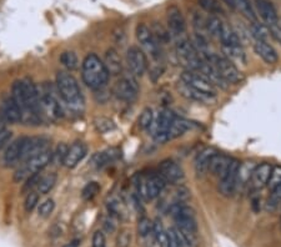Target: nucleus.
Returning a JSON list of instances; mask_svg holds the SVG:
<instances>
[{
  "instance_id": "nucleus-17",
  "label": "nucleus",
  "mask_w": 281,
  "mask_h": 247,
  "mask_svg": "<svg viewBox=\"0 0 281 247\" xmlns=\"http://www.w3.org/2000/svg\"><path fill=\"white\" fill-rule=\"evenodd\" d=\"M272 166L267 162L255 166V169L253 171V175L250 179V186L253 190H261L263 187L267 185V181H269L270 175H271Z\"/></svg>"
},
{
  "instance_id": "nucleus-53",
  "label": "nucleus",
  "mask_w": 281,
  "mask_h": 247,
  "mask_svg": "<svg viewBox=\"0 0 281 247\" xmlns=\"http://www.w3.org/2000/svg\"><path fill=\"white\" fill-rule=\"evenodd\" d=\"M12 137V131L7 127H2L0 129V149H3L5 146V144L10 140Z\"/></svg>"
},
{
  "instance_id": "nucleus-50",
  "label": "nucleus",
  "mask_w": 281,
  "mask_h": 247,
  "mask_svg": "<svg viewBox=\"0 0 281 247\" xmlns=\"http://www.w3.org/2000/svg\"><path fill=\"white\" fill-rule=\"evenodd\" d=\"M131 241V233L128 230H123L116 238V247H129Z\"/></svg>"
},
{
  "instance_id": "nucleus-13",
  "label": "nucleus",
  "mask_w": 281,
  "mask_h": 247,
  "mask_svg": "<svg viewBox=\"0 0 281 247\" xmlns=\"http://www.w3.org/2000/svg\"><path fill=\"white\" fill-rule=\"evenodd\" d=\"M126 62L135 77H143L148 70V58L144 50L137 47H130L126 51Z\"/></svg>"
},
{
  "instance_id": "nucleus-42",
  "label": "nucleus",
  "mask_w": 281,
  "mask_h": 247,
  "mask_svg": "<svg viewBox=\"0 0 281 247\" xmlns=\"http://www.w3.org/2000/svg\"><path fill=\"white\" fill-rule=\"evenodd\" d=\"M154 121V114L150 108H147L143 110V113L139 116V127L143 130L150 129Z\"/></svg>"
},
{
  "instance_id": "nucleus-22",
  "label": "nucleus",
  "mask_w": 281,
  "mask_h": 247,
  "mask_svg": "<svg viewBox=\"0 0 281 247\" xmlns=\"http://www.w3.org/2000/svg\"><path fill=\"white\" fill-rule=\"evenodd\" d=\"M232 161L231 157H229L228 155H224V154H215L214 156H213V159L210 160V164H209V169L207 171H210V173H212L213 176H216V178L220 179L221 176L225 173V171L228 170L229 165H230V162Z\"/></svg>"
},
{
  "instance_id": "nucleus-14",
  "label": "nucleus",
  "mask_w": 281,
  "mask_h": 247,
  "mask_svg": "<svg viewBox=\"0 0 281 247\" xmlns=\"http://www.w3.org/2000/svg\"><path fill=\"white\" fill-rule=\"evenodd\" d=\"M159 175L163 178V180L166 184H179L184 180V170L182 169L178 162L172 161V160H164L163 162H160L159 165Z\"/></svg>"
},
{
  "instance_id": "nucleus-52",
  "label": "nucleus",
  "mask_w": 281,
  "mask_h": 247,
  "mask_svg": "<svg viewBox=\"0 0 281 247\" xmlns=\"http://www.w3.org/2000/svg\"><path fill=\"white\" fill-rule=\"evenodd\" d=\"M91 247H107V240H105L104 232L95 231L93 235V243H91Z\"/></svg>"
},
{
  "instance_id": "nucleus-56",
  "label": "nucleus",
  "mask_w": 281,
  "mask_h": 247,
  "mask_svg": "<svg viewBox=\"0 0 281 247\" xmlns=\"http://www.w3.org/2000/svg\"><path fill=\"white\" fill-rule=\"evenodd\" d=\"M64 247H79V240L72 241V242L67 243V245H65Z\"/></svg>"
},
{
  "instance_id": "nucleus-41",
  "label": "nucleus",
  "mask_w": 281,
  "mask_h": 247,
  "mask_svg": "<svg viewBox=\"0 0 281 247\" xmlns=\"http://www.w3.org/2000/svg\"><path fill=\"white\" fill-rule=\"evenodd\" d=\"M137 232H139V236L143 238L149 237L153 232V224L148 217L143 216L142 219L139 220V224H137Z\"/></svg>"
},
{
  "instance_id": "nucleus-18",
  "label": "nucleus",
  "mask_w": 281,
  "mask_h": 247,
  "mask_svg": "<svg viewBox=\"0 0 281 247\" xmlns=\"http://www.w3.org/2000/svg\"><path fill=\"white\" fill-rule=\"evenodd\" d=\"M25 137H18L17 140L13 141L9 148L5 151L3 161L7 167H13L18 165L21 160V154H23V146Z\"/></svg>"
},
{
  "instance_id": "nucleus-6",
  "label": "nucleus",
  "mask_w": 281,
  "mask_h": 247,
  "mask_svg": "<svg viewBox=\"0 0 281 247\" xmlns=\"http://www.w3.org/2000/svg\"><path fill=\"white\" fill-rule=\"evenodd\" d=\"M136 186L140 197L144 200H154L163 194L166 183L158 172H150L142 176Z\"/></svg>"
},
{
  "instance_id": "nucleus-9",
  "label": "nucleus",
  "mask_w": 281,
  "mask_h": 247,
  "mask_svg": "<svg viewBox=\"0 0 281 247\" xmlns=\"http://www.w3.org/2000/svg\"><path fill=\"white\" fill-rule=\"evenodd\" d=\"M136 38L143 49L154 59L160 60L161 59V45L159 44L156 38L154 37L153 31L145 24H139L136 26Z\"/></svg>"
},
{
  "instance_id": "nucleus-23",
  "label": "nucleus",
  "mask_w": 281,
  "mask_h": 247,
  "mask_svg": "<svg viewBox=\"0 0 281 247\" xmlns=\"http://www.w3.org/2000/svg\"><path fill=\"white\" fill-rule=\"evenodd\" d=\"M219 40L223 44V48L241 47V39H240L239 34L226 23H223V28H221L220 35H219Z\"/></svg>"
},
{
  "instance_id": "nucleus-8",
  "label": "nucleus",
  "mask_w": 281,
  "mask_h": 247,
  "mask_svg": "<svg viewBox=\"0 0 281 247\" xmlns=\"http://www.w3.org/2000/svg\"><path fill=\"white\" fill-rule=\"evenodd\" d=\"M175 119H177V115H175L170 109H161V110L159 111L156 118H154L153 125H151L150 127L153 139L155 140L156 143H166V132L167 130H169V127L171 126V124L174 123Z\"/></svg>"
},
{
  "instance_id": "nucleus-10",
  "label": "nucleus",
  "mask_w": 281,
  "mask_h": 247,
  "mask_svg": "<svg viewBox=\"0 0 281 247\" xmlns=\"http://www.w3.org/2000/svg\"><path fill=\"white\" fill-rule=\"evenodd\" d=\"M240 162L232 159L228 170L219 179V192L225 197H231L237 191V171H239Z\"/></svg>"
},
{
  "instance_id": "nucleus-28",
  "label": "nucleus",
  "mask_w": 281,
  "mask_h": 247,
  "mask_svg": "<svg viewBox=\"0 0 281 247\" xmlns=\"http://www.w3.org/2000/svg\"><path fill=\"white\" fill-rule=\"evenodd\" d=\"M191 124L189 123V121L184 120V119L182 118H178L174 120V123L171 124V126L169 127V130H167L166 132V136H165V140L166 143L170 140H174L177 139V137H180L182 135L185 134L186 131H188L189 129H190Z\"/></svg>"
},
{
  "instance_id": "nucleus-4",
  "label": "nucleus",
  "mask_w": 281,
  "mask_h": 247,
  "mask_svg": "<svg viewBox=\"0 0 281 247\" xmlns=\"http://www.w3.org/2000/svg\"><path fill=\"white\" fill-rule=\"evenodd\" d=\"M205 61L215 70L223 80H225L226 83L230 85V84H236L241 80V73L237 70V67L235 66V64L231 60H229L226 56L219 55V54H213L209 53L206 55L202 56Z\"/></svg>"
},
{
  "instance_id": "nucleus-48",
  "label": "nucleus",
  "mask_w": 281,
  "mask_h": 247,
  "mask_svg": "<svg viewBox=\"0 0 281 247\" xmlns=\"http://www.w3.org/2000/svg\"><path fill=\"white\" fill-rule=\"evenodd\" d=\"M38 201H39V195L35 191H29L25 197V202H24V207H25L26 213H31L34 210L35 206L38 205Z\"/></svg>"
},
{
  "instance_id": "nucleus-51",
  "label": "nucleus",
  "mask_w": 281,
  "mask_h": 247,
  "mask_svg": "<svg viewBox=\"0 0 281 247\" xmlns=\"http://www.w3.org/2000/svg\"><path fill=\"white\" fill-rule=\"evenodd\" d=\"M67 149L69 148H67L65 144H59L58 148H56V150H55V154H53V157L55 159V161L58 162L59 165H61V164L64 165V160H65Z\"/></svg>"
},
{
  "instance_id": "nucleus-11",
  "label": "nucleus",
  "mask_w": 281,
  "mask_h": 247,
  "mask_svg": "<svg viewBox=\"0 0 281 247\" xmlns=\"http://www.w3.org/2000/svg\"><path fill=\"white\" fill-rule=\"evenodd\" d=\"M113 94L121 101L131 102L137 97L139 85H137L134 78L125 75V77H121L116 81L114 88H113Z\"/></svg>"
},
{
  "instance_id": "nucleus-27",
  "label": "nucleus",
  "mask_w": 281,
  "mask_h": 247,
  "mask_svg": "<svg viewBox=\"0 0 281 247\" xmlns=\"http://www.w3.org/2000/svg\"><path fill=\"white\" fill-rule=\"evenodd\" d=\"M119 157H120V151L118 149H109V150L94 155L93 159H91V164L100 169V167H104L105 165L110 164V162H114Z\"/></svg>"
},
{
  "instance_id": "nucleus-39",
  "label": "nucleus",
  "mask_w": 281,
  "mask_h": 247,
  "mask_svg": "<svg viewBox=\"0 0 281 247\" xmlns=\"http://www.w3.org/2000/svg\"><path fill=\"white\" fill-rule=\"evenodd\" d=\"M60 61L69 70H75L78 67V64H79L77 54L73 53V51H64L60 55Z\"/></svg>"
},
{
  "instance_id": "nucleus-5",
  "label": "nucleus",
  "mask_w": 281,
  "mask_h": 247,
  "mask_svg": "<svg viewBox=\"0 0 281 247\" xmlns=\"http://www.w3.org/2000/svg\"><path fill=\"white\" fill-rule=\"evenodd\" d=\"M177 54L179 60L182 61L184 66L188 67V70L196 73H199L200 70H201L205 60L202 59V56L200 55L199 51L196 50L195 45H194L189 39L184 38V39L178 40Z\"/></svg>"
},
{
  "instance_id": "nucleus-47",
  "label": "nucleus",
  "mask_w": 281,
  "mask_h": 247,
  "mask_svg": "<svg viewBox=\"0 0 281 247\" xmlns=\"http://www.w3.org/2000/svg\"><path fill=\"white\" fill-rule=\"evenodd\" d=\"M167 235H169V247H184L182 236H180L177 227H171L167 231Z\"/></svg>"
},
{
  "instance_id": "nucleus-30",
  "label": "nucleus",
  "mask_w": 281,
  "mask_h": 247,
  "mask_svg": "<svg viewBox=\"0 0 281 247\" xmlns=\"http://www.w3.org/2000/svg\"><path fill=\"white\" fill-rule=\"evenodd\" d=\"M254 169H255V164L250 161L239 165V171H237V190H239V187L248 185L250 183Z\"/></svg>"
},
{
  "instance_id": "nucleus-31",
  "label": "nucleus",
  "mask_w": 281,
  "mask_h": 247,
  "mask_svg": "<svg viewBox=\"0 0 281 247\" xmlns=\"http://www.w3.org/2000/svg\"><path fill=\"white\" fill-rule=\"evenodd\" d=\"M235 7L241 12V14L248 19L251 23H255L258 21V15H256L255 9H254V5L251 3V0H234Z\"/></svg>"
},
{
  "instance_id": "nucleus-32",
  "label": "nucleus",
  "mask_w": 281,
  "mask_h": 247,
  "mask_svg": "<svg viewBox=\"0 0 281 247\" xmlns=\"http://www.w3.org/2000/svg\"><path fill=\"white\" fill-rule=\"evenodd\" d=\"M281 207V185L274 187L265 202V210L267 213H275Z\"/></svg>"
},
{
  "instance_id": "nucleus-38",
  "label": "nucleus",
  "mask_w": 281,
  "mask_h": 247,
  "mask_svg": "<svg viewBox=\"0 0 281 247\" xmlns=\"http://www.w3.org/2000/svg\"><path fill=\"white\" fill-rule=\"evenodd\" d=\"M199 5L210 15L224 14V9L218 0H199Z\"/></svg>"
},
{
  "instance_id": "nucleus-40",
  "label": "nucleus",
  "mask_w": 281,
  "mask_h": 247,
  "mask_svg": "<svg viewBox=\"0 0 281 247\" xmlns=\"http://www.w3.org/2000/svg\"><path fill=\"white\" fill-rule=\"evenodd\" d=\"M151 31H153L154 37L156 38V40H158V43L160 45L166 44V43L169 42L170 39H171V35H170V31L169 30H165V29H164L163 26H161L160 24H158V23L154 24V29Z\"/></svg>"
},
{
  "instance_id": "nucleus-12",
  "label": "nucleus",
  "mask_w": 281,
  "mask_h": 247,
  "mask_svg": "<svg viewBox=\"0 0 281 247\" xmlns=\"http://www.w3.org/2000/svg\"><path fill=\"white\" fill-rule=\"evenodd\" d=\"M180 81H183L184 84H186V85L190 86V88L200 91L201 94L215 97L216 95L215 86L213 85L206 78L202 77L201 74H199V73L191 72V70H186V72H184L182 74Z\"/></svg>"
},
{
  "instance_id": "nucleus-35",
  "label": "nucleus",
  "mask_w": 281,
  "mask_h": 247,
  "mask_svg": "<svg viewBox=\"0 0 281 247\" xmlns=\"http://www.w3.org/2000/svg\"><path fill=\"white\" fill-rule=\"evenodd\" d=\"M205 28H206L207 35L219 39L221 28H223V21L220 20L218 15H210L209 18L205 19Z\"/></svg>"
},
{
  "instance_id": "nucleus-1",
  "label": "nucleus",
  "mask_w": 281,
  "mask_h": 247,
  "mask_svg": "<svg viewBox=\"0 0 281 247\" xmlns=\"http://www.w3.org/2000/svg\"><path fill=\"white\" fill-rule=\"evenodd\" d=\"M13 99L20 109L24 121H34L39 118L40 107L38 88L30 79H21L13 84Z\"/></svg>"
},
{
  "instance_id": "nucleus-37",
  "label": "nucleus",
  "mask_w": 281,
  "mask_h": 247,
  "mask_svg": "<svg viewBox=\"0 0 281 247\" xmlns=\"http://www.w3.org/2000/svg\"><path fill=\"white\" fill-rule=\"evenodd\" d=\"M224 53H225L226 58L231 61L240 62V64H245L247 62V56H245L244 50L241 47H234V48H223Z\"/></svg>"
},
{
  "instance_id": "nucleus-25",
  "label": "nucleus",
  "mask_w": 281,
  "mask_h": 247,
  "mask_svg": "<svg viewBox=\"0 0 281 247\" xmlns=\"http://www.w3.org/2000/svg\"><path fill=\"white\" fill-rule=\"evenodd\" d=\"M254 50H255V53L258 54L266 64H276L277 60H279V55H277L276 50H275L267 42H256V44L254 45Z\"/></svg>"
},
{
  "instance_id": "nucleus-49",
  "label": "nucleus",
  "mask_w": 281,
  "mask_h": 247,
  "mask_svg": "<svg viewBox=\"0 0 281 247\" xmlns=\"http://www.w3.org/2000/svg\"><path fill=\"white\" fill-rule=\"evenodd\" d=\"M54 208H55V202H54V200H51V199L45 200L44 202L40 203L39 215L43 217H48L51 213H53Z\"/></svg>"
},
{
  "instance_id": "nucleus-29",
  "label": "nucleus",
  "mask_w": 281,
  "mask_h": 247,
  "mask_svg": "<svg viewBox=\"0 0 281 247\" xmlns=\"http://www.w3.org/2000/svg\"><path fill=\"white\" fill-rule=\"evenodd\" d=\"M178 90L180 91V94H182L183 96H185L186 99H189V100H193V101L209 102V101H212V99H214V97L207 96V95L201 94L200 91L195 90V89L190 88V86H188L186 84H184L183 81H180L179 85H178Z\"/></svg>"
},
{
  "instance_id": "nucleus-44",
  "label": "nucleus",
  "mask_w": 281,
  "mask_h": 247,
  "mask_svg": "<svg viewBox=\"0 0 281 247\" xmlns=\"http://www.w3.org/2000/svg\"><path fill=\"white\" fill-rule=\"evenodd\" d=\"M99 191H100L99 184L95 183V181H91V183H89L88 185L84 186V189L82 191V197L85 201L93 200L94 197L99 194Z\"/></svg>"
},
{
  "instance_id": "nucleus-3",
  "label": "nucleus",
  "mask_w": 281,
  "mask_h": 247,
  "mask_svg": "<svg viewBox=\"0 0 281 247\" xmlns=\"http://www.w3.org/2000/svg\"><path fill=\"white\" fill-rule=\"evenodd\" d=\"M56 86L61 99L73 110H80L84 105L82 90L77 79L66 72H60L56 75Z\"/></svg>"
},
{
  "instance_id": "nucleus-2",
  "label": "nucleus",
  "mask_w": 281,
  "mask_h": 247,
  "mask_svg": "<svg viewBox=\"0 0 281 247\" xmlns=\"http://www.w3.org/2000/svg\"><path fill=\"white\" fill-rule=\"evenodd\" d=\"M109 77L104 61L96 54H89L85 56L82 65V78L86 86L99 90L107 85Z\"/></svg>"
},
{
  "instance_id": "nucleus-21",
  "label": "nucleus",
  "mask_w": 281,
  "mask_h": 247,
  "mask_svg": "<svg viewBox=\"0 0 281 247\" xmlns=\"http://www.w3.org/2000/svg\"><path fill=\"white\" fill-rule=\"evenodd\" d=\"M0 114H2V118L10 124H18L23 121V115H21L20 109H19L13 97H8V99L3 101L2 113Z\"/></svg>"
},
{
  "instance_id": "nucleus-46",
  "label": "nucleus",
  "mask_w": 281,
  "mask_h": 247,
  "mask_svg": "<svg viewBox=\"0 0 281 247\" xmlns=\"http://www.w3.org/2000/svg\"><path fill=\"white\" fill-rule=\"evenodd\" d=\"M281 185V166L272 167L271 175H270L269 181H267V187L272 190L274 187Z\"/></svg>"
},
{
  "instance_id": "nucleus-16",
  "label": "nucleus",
  "mask_w": 281,
  "mask_h": 247,
  "mask_svg": "<svg viewBox=\"0 0 281 247\" xmlns=\"http://www.w3.org/2000/svg\"><path fill=\"white\" fill-rule=\"evenodd\" d=\"M48 149H50L49 143L44 137H25L20 162H25L30 157L43 153V151L48 150Z\"/></svg>"
},
{
  "instance_id": "nucleus-34",
  "label": "nucleus",
  "mask_w": 281,
  "mask_h": 247,
  "mask_svg": "<svg viewBox=\"0 0 281 247\" xmlns=\"http://www.w3.org/2000/svg\"><path fill=\"white\" fill-rule=\"evenodd\" d=\"M56 180H58V176H56L55 172H50L48 175L43 176V178H39V181H38L37 190L39 194H48L54 186H55Z\"/></svg>"
},
{
  "instance_id": "nucleus-54",
  "label": "nucleus",
  "mask_w": 281,
  "mask_h": 247,
  "mask_svg": "<svg viewBox=\"0 0 281 247\" xmlns=\"http://www.w3.org/2000/svg\"><path fill=\"white\" fill-rule=\"evenodd\" d=\"M104 227H105V230H107L108 232H114L115 231V224H114V221L110 219V217L105 219Z\"/></svg>"
},
{
  "instance_id": "nucleus-20",
  "label": "nucleus",
  "mask_w": 281,
  "mask_h": 247,
  "mask_svg": "<svg viewBox=\"0 0 281 247\" xmlns=\"http://www.w3.org/2000/svg\"><path fill=\"white\" fill-rule=\"evenodd\" d=\"M255 5L259 14L261 16V19H263L267 25H276L277 20H279V18H277V12L270 0H255Z\"/></svg>"
},
{
  "instance_id": "nucleus-57",
  "label": "nucleus",
  "mask_w": 281,
  "mask_h": 247,
  "mask_svg": "<svg viewBox=\"0 0 281 247\" xmlns=\"http://www.w3.org/2000/svg\"><path fill=\"white\" fill-rule=\"evenodd\" d=\"M2 120H3V118H2V114H0V123H2Z\"/></svg>"
},
{
  "instance_id": "nucleus-36",
  "label": "nucleus",
  "mask_w": 281,
  "mask_h": 247,
  "mask_svg": "<svg viewBox=\"0 0 281 247\" xmlns=\"http://www.w3.org/2000/svg\"><path fill=\"white\" fill-rule=\"evenodd\" d=\"M250 32L254 38L256 39V42H267V38H269V30H267L266 26L264 24H260L259 21L250 24Z\"/></svg>"
},
{
  "instance_id": "nucleus-24",
  "label": "nucleus",
  "mask_w": 281,
  "mask_h": 247,
  "mask_svg": "<svg viewBox=\"0 0 281 247\" xmlns=\"http://www.w3.org/2000/svg\"><path fill=\"white\" fill-rule=\"evenodd\" d=\"M104 65L107 67L109 75H114V77H118L123 73V64H121L120 55L118 54V51L115 49H109L105 54V60Z\"/></svg>"
},
{
  "instance_id": "nucleus-15",
  "label": "nucleus",
  "mask_w": 281,
  "mask_h": 247,
  "mask_svg": "<svg viewBox=\"0 0 281 247\" xmlns=\"http://www.w3.org/2000/svg\"><path fill=\"white\" fill-rule=\"evenodd\" d=\"M166 20H167V28H169L170 35L172 37L180 38L186 31V23L182 10L177 7V5H171L169 7L166 13Z\"/></svg>"
},
{
  "instance_id": "nucleus-55",
  "label": "nucleus",
  "mask_w": 281,
  "mask_h": 247,
  "mask_svg": "<svg viewBox=\"0 0 281 247\" xmlns=\"http://www.w3.org/2000/svg\"><path fill=\"white\" fill-rule=\"evenodd\" d=\"M221 2L224 3V4L228 5L230 9H236V7H235V2L234 0H221Z\"/></svg>"
},
{
  "instance_id": "nucleus-33",
  "label": "nucleus",
  "mask_w": 281,
  "mask_h": 247,
  "mask_svg": "<svg viewBox=\"0 0 281 247\" xmlns=\"http://www.w3.org/2000/svg\"><path fill=\"white\" fill-rule=\"evenodd\" d=\"M153 232L154 238H155L159 247H169V235H167V231L164 229L163 224L159 219L154 221Z\"/></svg>"
},
{
  "instance_id": "nucleus-19",
  "label": "nucleus",
  "mask_w": 281,
  "mask_h": 247,
  "mask_svg": "<svg viewBox=\"0 0 281 247\" xmlns=\"http://www.w3.org/2000/svg\"><path fill=\"white\" fill-rule=\"evenodd\" d=\"M86 153H88V149L84 143L77 141V143L73 144L69 149H67V153L64 160V165L69 169H74L78 164L85 157Z\"/></svg>"
},
{
  "instance_id": "nucleus-7",
  "label": "nucleus",
  "mask_w": 281,
  "mask_h": 247,
  "mask_svg": "<svg viewBox=\"0 0 281 247\" xmlns=\"http://www.w3.org/2000/svg\"><path fill=\"white\" fill-rule=\"evenodd\" d=\"M38 94H39L40 107L51 120H59L63 118V109L59 104V100L54 93L53 86L49 83H43L38 89Z\"/></svg>"
},
{
  "instance_id": "nucleus-43",
  "label": "nucleus",
  "mask_w": 281,
  "mask_h": 247,
  "mask_svg": "<svg viewBox=\"0 0 281 247\" xmlns=\"http://www.w3.org/2000/svg\"><path fill=\"white\" fill-rule=\"evenodd\" d=\"M108 210L109 213L112 214V216H116V217H121L125 214V210H124V206L121 203V201L116 197H112L107 203Z\"/></svg>"
},
{
  "instance_id": "nucleus-45",
  "label": "nucleus",
  "mask_w": 281,
  "mask_h": 247,
  "mask_svg": "<svg viewBox=\"0 0 281 247\" xmlns=\"http://www.w3.org/2000/svg\"><path fill=\"white\" fill-rule=\"evenodd\" d=\"M94 126L98 130L100 134H105V132H109L112 130L115 129V124L113 123L110 119L107 118H98L94 121Z\"/></svg>"
},
{
  "instance_id": "nucleus-26",
  "label": "nucleus",
  "mask_w": 281,
  "mask_h": 247,
  "mask_svg": "<svg viewBox=\"0 0 281 247\" xmlns=\"http://www.w3.org/2000/svg\"><path fill=\"white\" fill-rule=\"evenodd\" d=\"M215 154H218V151L213 148H206L200 153L195 159V171L198 176H204L207 172L209 169L210 160L213 159Z\"/></svg>"
}]
</instances>
